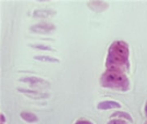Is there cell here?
I'll use <instances>...</instances> for the list:
<instances>
[{"mask_svg": "<svg viewBox=\"0 0 147 124\" xmlns=\"http://www.w3.org/2000/svg\"><path fill=\"white\" fill-rule=\"evenodd\" d=\"M129 49L125 41H115L109 48L106 66L109 70L123 72L129 67Z\"/></svg>", "mask_w": 147, "mask_h": 124, "instance_id": "cell-1", "label": "cell"}, {"mask_svg": "<svg viewBox=\"0 0 147 124\" xmlns=\"http://www.w3.org/2000/svg\"><path fill=\"white\" fill-rule=\"evenodd\" d=\"M102 86L126 91L129 89V80L123 72L116 70H107L101 77Z\"/></svg>", "mask_w": 147, "mask_h": 124, "instance_id": "cell-2", "label": "cell"}, {"mask_svg": "<svg viewBox=\"0 0 147 124\" xmlns=\"http://www.w3.org/2000/svg\"><path fill=\"white\" fill-rule=\"evenodd\" d=\"M97 108L99 110H110V109H116L121 108V104L115 101H103L98 104Z\"/></svg>", "mask_w": 147, "mask_h": 124, "instance_id": "cell-3", "label": "cell"}, {"mask_svg": "<svg viewBox=\"0 0 147 124\" xmlns=\"http://www.w3.org/2000/svg\"><path fill=\"white\" fill-rule=\"evenodd\" d=\"M21 81H23V82H28L29 83V85H35V86H37V85H39V86H42L44 84H42V83H47V82H45L44 80H42V79H39V78H36V77H30V78H25V79H21Z\"/></svg>", "mask_w": 147, "mask_h": 124, "instance_id": "cell-4", "label": "cell"}, {"mask_svg": "<svg viewBox=\"0 0 147 124\" xmlns=\"http://www.w3.org/2000/svg\"><path fill=\"white\" fill-rule=\"evenodd\" d=\"M20 116L22 117V118L28 122V123H35L38 121V118L37 117L33 114V113H30V112H27V111H23L20 114Z\"/></svg>", "mask_w": 147, "mask_h": 124, "instance_id": "cell-5", "label": "cell"}, {"mask_svg": "<svg viewBox=\"0 0 147 124\" xmlns=\"http://www.w3.org/2000/svg\"><path fill=\"white\" fill-rule=\"evenodd\" d=\"M114 117H116V118H118V119H127V120H128V121H131V122H133V119H132V117L129 115V114H127V113H126V112H123V111H116V112H115L112 116H111V118H114Z\"/></svg>", "mask_w": 147, "mask_h": 124, "instance_id": "cell-6", "label": "cell"}, {"mask_svg": "<svg viewBox=\"0 0 147 124\" xmlns=\"http://www.w3.org/2000/svg\"><path fill=\"white\" fill-rule=\"evenodd\" d=\"M42 28L41 33H43V30H45V32H49L51 29H53L54 27L53 25H49V24H38L36 26L34 27L33 30L35 32H40Z\"/></svg>", "mask_w": 147, "mask_h": 124, "instance_id": "cell-7", "label": "cell"}, {"mask_svg": "<svg viewBox=\"0 0 147 124\" xmlns=\"http://www.w3.org/2000/svg\"><path fill=\"white\" fill-rule=\"evenodd\" d=\"M34 59L38 60H40V61H47V62H59V60H57L55 58H53V57H50V56H47V55L36 56Z\"/></svg>", "mask_w": 147, "mask_h": 124, "instance_id": "cell-8", "label": "cell"}, {"mask_svg": "<svg viewBox=\"0 0 147 124\" xmlns=\"http://www.w3.org/2000/svg\"><path fill=\"white\" fill-rule=\"evenodd\" d=\"M108 124H127V123L121 119H114V120H111L110 122H109Z\"/></svg>", "mask_w": 147, "mask_h": 124, "instance_id": "cell-9", "label": "cell"}, {"mask_svg": "<svg viewBox=\"0 0 147 124\" xmlns=\"http://www.w3.org/2000/svg\"><path fill=\"white\" fill-rule=\"evenodd\" d=\"M75 124H92L91 123H90V122H88V121H83V120H81V121H78V122H77Z\"/></svg>", "mask_w": 147, "mask_h": 124, "instance_id": "cell-10", "label": "cell"}, {"mask_svg": "<svg viewBox=\"0 0 147 124\" xmlns=\"http://www.w3.org/2000/svg\"><path fill=\"white\" fill-rule=\"evenodd\" d=\"M35 47L43 48V50H51V49H50V47H44V46H35Z\"/></svg>", "mask_w": 147, "mask_h": 124, "instance_id": "cell-11", "label": "cell"}, {"mask_svg": "<svg viewBox=\"0 0 147 124\" xmlns=\"http://www.w3.org/2000/svg\"><path fill=\"white\" fill-rule=\"evenodd\" d=\"M1 121H2V124L3 123V122H4V117H3V114H1Z\"/></svg>", "mask_w": 147, "mask_h": 124, "instance_id": "cell-12", "label": "cell"}, {"mask_svg": "<svg viewBox=\"0 0 147 124\" xmlns=\"http://www.w3.org/2000/svg\"><path fill=\"white\" fill-rule=\"evenodd\" d=\"M145 112H146V115L147 116V102L146 104V106H145Z\"/></svg>", "mask_w": 147, "mask_h": 124, "instance_id": "cell-13", "label": "cell"}]
</instances>
